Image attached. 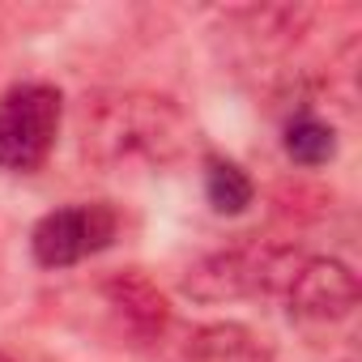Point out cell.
<instances>
[{"label":"cell","mask_w":362,"mask_h":362,"mask_svg":"<svg viewBox=\"0 0 362 362\" xmlns=\"http://www.w3.org/2000/svg\"><path fill=\"white\" fill-rule=\"evenodd\" d=\"M175 362H277V349L239 320H214L179 341Z\"/></svg>","instance_id":"8992f818"},{"label":"cell","mask_w":362,"mask_h":362,"mask_svg":"<svg viewBox=\"0 0 362 362\" xmlns=\"http://www.w3.org/2000/svg\"><path fill=\"white\" fill-rule=\"evenodd\" d=\"M358 298H362V286H358V273L345 260L303 252L277 303L286 307V315L294 324L328 328V324L349 320L358 311Z\"/></svg>","instance_id":"5b68a950"},{"label":"cell","mask_w":362,"mask_h":362,"mask_svg":"<svg viewBox=\"0 0 362 362\" xmlns=\"http://www.w3.org/2000/svg\"><path fill=\"white\" fill-rule=\"evenodd\" d=\"M281 149H286V158L294 162V166H307V170H315V166H328L332 158H337V128L315 111V107H294L290 115H286V124H281Z\"/></svg>","instance_id":"ba28073f"},{"label":"cell","mask_w":362,"mask_h":362,"mask_svg":"<svg viewBox=\"0 0 362 362\" xmlns=\"http://www.w3.org/2000/svg\"><path fill=\"white\" fill-rule=\"evenodd\" d=\"M205 201L214 214L222 218H239L252 209L256 201V184L252 175L235 162V158H222V153H205Z\"/></svg>","instance_id":"9c48e42d"},{"label":"cell","mask_w":362,"mask_h":362,"mask_svg":"<svg viewBox=\"0 0 362 362\" xmlns=\"http://www.w3.org/2000/svg\"><path fill=\"white\" fill-rule=\"evenodd\" d=\"M64 124V94L47 81H22L0 94V170L35 175L52 158Z\"/></svg>","instance_id":"3957f363"},{"label":"cell","mask_w":362,"mask_h":362,"mask_svg":"<svg viewBox=\"0 0 362 362\" xmlns=\"http://www.w3.org/2000/svg\"><path fill=\"white\" fill-rule=\"evenodd\" d=\"M298 247H269V243H230L218 252H205L201 260H192L179 277L192 303H239V298H281L294 264H298Z\"/></svg>","instance_id":"7a4b0ae2"},{"label":"cell","mask_w":362,"mask_h":362,"mask_svg":"<svg viewBox=\"0 0 362 362\" xmlns=\"http://www.w3.org/2000/svg\"><path fill=\"white\" fill-rule=\"evenodd\" d=\"M81 158L98 170H166L192 153V115L158 90H94L77 119Z\"/></svg>","instance_id":"6da1fadb"},{"label":"cell","mask_w":362,"mask_h":362,"mask_svg":"<svg viewBox=\"0 0 362 362\" xmlns=\"http://www.w3.org/2000/svg\"><path fill=\"white\" fill-rule=\"evenodd\" d=\"M119 239V209L111 201H73L43 214L30 230V256L39 269H73Z\"/></svg>","instance_id":"277c9868"},{"label":"cell","mask_w":362,"mask_h":362,"mask_svg":"<svg viewBox=\"0 0 362 362\" xmlns=\"http://www.w3.org/2000/svg\"><path fill=\"white\" fill-rule=\"evenodd\" d=\"M103 294H107V303L115 307V315L124 320V328H128L136 341H153V337L166 328V320H170L162 290H153V281L141 277V269H128V273L107 277Z\"/></svg>","instance_id":"52a82bcc"}]
</instances>
